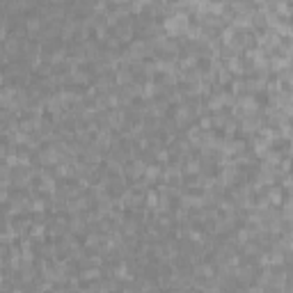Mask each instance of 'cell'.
I'll use <instances>...</instances> for the list:
<instances>
[{
  "instance_id": "cell-2",
  "label": "cell",
  "mask_w": 293,
  "mask_h": 293,
  "mask_svg": "<svg viewBox=\"0 0 293 293\" xmlns=\"http://www.w3.org/2000/svg\"><path fill=\"white\" fill-rule=\"evenodd\" d=\"M250 293H261V286H256V289H250Z\"/></svg>"
},
{
  "instance_id": "cell-1",
  "label": "cell",
  "mask_w": 293,
  "mask_h": 293,
  "mask_svg": "<svg viewBox=\"0 0 293 293\" xmlns=\"http://www.w3.org/2000/svg\"><path fill=\"white\" fill-rule=\"evenodd\" d=\"M28 28H30V30H37V28H39V21H37V18H30V21H28Z\"/></svg>"
}]
</instances>
